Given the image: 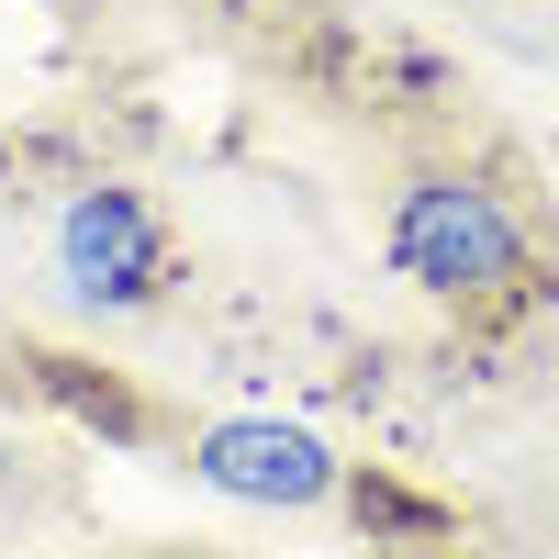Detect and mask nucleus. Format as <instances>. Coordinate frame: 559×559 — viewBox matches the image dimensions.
Wrapping results in <instances>:
<instances>
[{"instance_id": "nucleus-2", "label": "nucleus", "mask_w": 559, "mask_h": 559, "mask_svg": "<svg viewBox=\"0 0 559 559\" xmlns=\"http://www.w3.org/2000/svg\"><path fill=\"white\" fill-rule=\"evenodd\" d=\"M168 269H179L168 213L146 191H123V179H90V191L57 213V280L90 313H146L168 292Z\"/></svg>"}, {"instance_id": "nucleus-1", "label": "nucleus", "mask_w": 559, "mask_h": 559, "mask_svg": "<svg viewBox=\"0 0 559 559\" xmlns=\"http://www.w3.org/2000/svg\"><path fill=\"white\" fill-rule=\"evenodd\" d=\"M381 247L426 302H459V313L537 302V224L492 168H414L392 191Z\"/></svg>"}, {"instance_id": "nucleus-3", "label": "nucleus", "mask_w": 559, "mask_h": 559, "mask_svg": "<svg viewBox=\"0 0 559 559\" xmlns=\"http://www.w3.org/2000/svg\"><path fill=\"white\" fill-rule=\"evenodd\" d=\"M191 481H213L224 503H269V515H313V503L347 492V459L313 426H280V414H224L191 437Z\"/></svg>"}]
</instances>
